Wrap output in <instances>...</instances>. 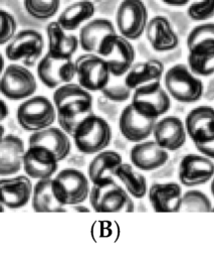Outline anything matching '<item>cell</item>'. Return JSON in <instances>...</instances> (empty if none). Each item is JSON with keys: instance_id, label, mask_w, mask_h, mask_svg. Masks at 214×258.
<instances>
[{"instance_id": "cell-1", "label": "cell", "mask_w": 214, "mask_h": 258, "mask_svg": "<svg viewBox=\"0 0 214 258\" xmlns=\"http://www.w3.org/2000/svg\"><path fill=\"white\" fill-rule=\"evenodd\" d=\"M56 120L69 136L76 126L92 112V97L79 84L67 83L57 87L53 93Z\"/></svg>"}, {"instance_id": "cell-2", "label": "cell", "mask_w": 214, "mask_h": 258, "mask_svg": "<svg viewBox=\"0 0 214 258\" xmlns=\"http://www.w3.org/2000/svg\"><path fill=\"white\" fill-rule=\"evenodd\" d=\"M188 67L196 76L214 74V23L195 26L187 37Z\"/></svg>"}, {"instance_id": "cell-3", "label": "cell", "mask_w": 214, "mask_h": 258, "mask_svg": "<svg viewBox=\"0 0 214 258\" xmlns=\"http://www.w3.org/2000/svg\"><path fill=\"white\" fill-rule=\"evenodd\" d=\"M75 147L84 154H93L105 149L113 137L110 124L94 113L86 116L71 135Z\"/></svg>"}, {"instance_id": "cell-4", "label": "cell", "mask_w": 214, "mask_h": 258, "mask_svg": "<svg viewBox=\"0 0 214 258\" xmlns=\"http://www.w3.org/2000/svg\"><path fill=\"white\" fill-rule=\"evenodd\" d=\"M91 209L96 213H131L135 210L132 197L115 178L92 184L88 194Z\"/></svg>"}, {"instance_id": "cell-5", "label": "cell", "mask_w": 214, "mask_h": 258, "mask_svg": "<svg viewBox=\"0 0 214 258\" xmlns=\"http://www.w3.org/2000/svg\"><path fill=\"white\" fill-rule=\"evenodd\" d=\"M164 85L169 96L181 103L199 101L204 91L202 81L184 63L174 64L165 73Z\"/></svg>"}, {"instance_id": "cell-6", "label": "cell", "mask_w": 214, "mask_h": 258, "mask_svg": "<svg viewBox=\"0 0 214 258\" xmlns=\"http://www.w3.org/2000/svg\"><path fill=\"white\" fill-rule=\"evenodd\" d=\"M96 53L105 60L114 77L126 75L136 57V50L131 40L117 31L102 38Z\"/></svg>"}, {"instance_id": "cell-7", "label": "cell", "mask_w": 214, "mask_h": 258, "mask_svg": "<svg viewBox=\"0 0 214 258\" xmlns=\"http://www.w3.org/2000/svg\"><path fill=\"white\" fill-rule=\"evenodd\" d=\"M56 200L62 206H74L83 203L90 190L89 179L80 170L64 168L51 178Z\"/></svg>"}, {"instance_id": "cell-8", "label": "cell", "mask_w": 214, "mask_h": 258, "mask_svg": "<svg viewBox=\"0 0 214 258\" xmlns=\"http://www.w3.org/2000/svg\"><path fill=\"white\" fill-rule=\"evenodd\" d=\"M18 124L26 131L35 132L51 126L56 120L53 102L44 96H31L17 108Z\"/></svg>"}, {"instance_id": "cell-9", "label": "cell", "mask_w": 214, "mask_h": 258, "mask_svg": "<svg viewBox=\"0 0 214 258\" xmlns=\"http://www.w3.org/2000/svg\"><path fill=\"white\" fill-rule=\"evenodd\" d=\"M131 104L141 115L158 120L171 108V99L161 82L150 83L133 90Z\"/></svg>"}, {"instance_id": "cell-10", "label": "cell", "mask_w": 214, "mask_h": 258, "mask_svg": "<svg viewBox=\"0 0 214 258\" xmlns=\"http://www.w3.org/2000/svg\"><path fill=\"white\" fill-rule=\"evenodd\" d=\"M44 38L35 29H22L6 44L5 55L11 61H20L25 67L34 66L42 56Z\"/></svg>"}, {"instance_id": "cell-11", "label": "cell", "mask_w": 214, "mask_h": 258, "mask_svg": "<svg viewBox=\"0 0 214 258\" xmlns=\"http://www.w3.org/2000/svg\"><path fill=\"white\" fill-rule=\"evenodd\" d=\"M36 89L37 82L34 75L23 64H8L0 76V93L9 100L27 99Z\"/></svg>"}, {"instance_id": "cell-12", "label": "cell", "mask_w": 214, "mask_h": 258, "mask_svg": "<svg viewBox=\"0 0 214 258\" xmlns=\"http://www.w3.org/2000/svg\"><path fill=\"white\" fill-rule=\"evenodd\" d=\"M74 63L78 84L83 89L96 92L109 85L112 76L109 66L97 53H83L74 60Z\"/></svg>"}, {"instance_id": "cell-13", "label": "cell", "mask_w": 214, "mask_h": 258, "mask_svg": "<svg viewBox=\"0 0 214 258\" xmlns=\"http://www.w3.org/2000/svg\"><path fill=\"white\" fill-rule=\"evenodd\" d=\"M149 21L148 9L142 0H123L116 13V25L123 36L130 40L140 38Z\"/></svg>"}, {"instance_id": "cell-14", "label": "cell", "mask_w": 214, "mask_h": 258, "mask_svg": "<svg viewBox=\"0 0 214 258\" xmlns=\"http://www.w3.org/2000/svg\"><path fill=\"white\" fill-rule=\"evenodd\" d=\"M37 77L49 89L70 83L76 76L72 57H58L46 52L37 63Z\"/></svg>"}, {"instance_id": "cell-15", "label": "cell", "mask_w": 214, "mask_h": 258, "mask_svg": "<svg viewBox=\"0 0 214 258\" xmlns=\"http://www.w3.org/2000/svg\"><path fill=\"white\" fill-rule=\"evenodd\" d=\"M214 176V162L203 154L189 153L179 164L178 177L185 186H197L208 182Z\"/></svg>"}, {"instance_id": "cell-16", "label": "cell", "mask_w": 214, "mask_h": 258, "mask_svg": "<svg viewBox=\"0 0 214 258\" xmlns=\"http://www.w3.org/2000/svg\"><path fill=\"white\" fill-rule=\"evenodd\" d=\"M185 128L194 145L207 144L214 141V108L199 106L186 116Z\"/></svg>"}, {"instance_id": "cell-17", "label": "cell", "mask_w": 214, "mask_h": 258, "mask_svg": "<svg viewBox=\"0 0 214 258\" xmlns=\"http://www.w3.org/2000/svg\"><path fill=\"white\" fill-rule=\"evenodd\" d=\"M22 167L31 178H50L56 172L58 160L52 152L40 145H28L23 157Z\"/></svg>"}, {"instance_id": "cell-18", "label": "cell", "mask_w": 214, "mask_h": 258, "mask_svg": "<svg viewBox=\"0 0 214 258\" xmlns=\"http://www.w3.org/2000/svg\"><path fill=\"white\" fill-rule=\"evenodd\" d=\"M152 134L154 140L167 151L180 149L187 139L185 124L176 116H166L158 119Z\"/></svg>"}, {"instance_id": "cell-19", "label": "cell", "mask_w": 214, "mask_h": 258, "mask_svg": "<svg viewBox=\"0 0 214 258\" xmlns=\"http://www.w3.org/2000/svg\"><path fill=\"white\" fill-rule=\"evenodd\" d=\"M156 121L155 119L141 115L135 110L132 104H129L121 112L119 128L127 140L137 143L146 140L152 135Z\"/></svg>"}, {"instance_id": "cell-20", "label": "cell", "mask_w": 214, "mask_h": 258, "mask_svg": "<svg viewBox=\"0 0 214 258\" xmlns=\"http://www.w3.org/2000/svg\"><path fill=\"white\" fill-rule=\"evenodd\" d=\"M33 185L28 175H17L0 179V201L5 208L16 210L31 200Z\"/></svg>"}, {"instance_id": "cell-21", "label": "cell", "mask_w": 214, "mask_h": 258, "mask_svg": "<svg viewBox=\"0 0 214 258\" xmlns=\"http://www.w3.org/2000/svg\"><path fill=\"white\" fill-rule=\"evenodd\" d=\"M153 210L157 213L180 212L183 191L177 182H155L148 189Z\"/></svg>"}, {"instance_id": "cell-22", "label": "cell", "mask_w": 214, "mask_h": 258, "mask_svg": "<svg viewBox=\"0 0 214 258\" xmlns=\"http://www.w3.org/2000/svg\"><path fill=\"white\" fill-rule=\"evenodd\" d=\"M169 151L161 147L155 140L137 142L130 151L132 164L145 171L155 170L163 166L169 159Z\"/></svg>"}, {"instance_id": "cell-23", "label": "cell", "mask_w": 214, "mask_h": 258, "mask_svg": "<svg viewBox=\"0 0 214 258\" xmlns=\"http://www.w3.org/2000/svg\"><path fill=\"white\" fill-rule=\"evenodd\" d=\"M151 47L159 52L170 51L179 45V37L169 19L157 15L148 21L145 29Z\"/></svg>"}, {"instance_id": "cell-24", "label": "cell", "mask_w": 214, "mask_h": 258, "mask_svg": "<svg viewBox=\"0 0 214 258\" xmlns=\"http://www.w3.org/2000/svg\"><path fill=\"white\" fill-rule=\"evenodd\" d=\"M28 145H40L54 154L59 161L65 159L71 150L69 135L61 128L49 126L32 132L28 139Z\"/></svg>"}, {"instance_id": "cell-25", "label": "cell", "mask_w": 214, "mask_h": 258, "mask_svg": "<svg viewBox=\"0 0 214 258\" xmlns=\"http://www.w3.org/2000/svg\"><path fill=\"white\" fill-rule=\"evenodd\" d=\"M24 142L13 134L0 138V175L9 176L17 173L23 164Z\"/></svg>"}, {"instance_id": "cell-26", "label": "cell", "mask_w": 214, "mask_h": 258, "mask_svg": "<svg viewBox=\"0 0 214 258\" xmlns=\"http://www.w3.org/2000/svg\"><path fill=\"white\" fill-rule=\"evenodd\" d=\"M47 52L58 57H72L79 46L78 37L67 34L57 21H51L46 27Z\"/></svg>"}, {"instance_id": "cell-27", "label": "cell", "mask_w": 214, "mask_h": 258, "mask_svg": "<svg viewBox=\"0 0 214 258\" xmlns=\"http://www.w3.org/2000/svg\"><path fill=\"white\" fill-rule=\"evenodd\" d=\"M123 162L121 154L114 150H101L95 153L87 167V177L92 184L114 179L116 168Z\"/></svg>"}, {"instance_id": "cell-28", "label": "cell", "mask_w": 214, "mask_h": 258, "mask_svg": "<svg viewBox=\"0 0 214 258\" xmlns=\"http://www.w3.org/2000/svg\"><path fill=\"white\" fill-rule=\"evenodd\" d=\"M164 74V64L159 59H148L133 63L126 73L125 84L132 91L150 83L161 82Z\"/></svg>"}, {"instance_id": "cell-29", "label": "cell", "mask_w": 214, "mask_h": 258, "mask_svg": "<svg viewBox=\"0 0 214 258\" xmlns=\"http://www.w3.org/2000/svg\"><path fill=\"white\" fill-rule=\"evenodd\" d=\"M116 31L113 22L106 18H94L89 20L80 27L78 34L79 46L85 52L96 53L102 38Z\"/></svg>"}, {"instance_id": "cell-30", "label": "cell", "mask_w": 214, "mask_h": 258, "mask_svg": "<svg viewBox=\"0 0 214 258\" xmlns=\"http://www.w3.org/2000/svg\"><path fill=\"white\" fill-rule=\"evenodd\" d=\"M95 12L94 4L89 0H79L68 5L57 18L58 24L66 31H73L88 21Z\"/></svg>"}, {"instance_id": "cell-31", "label": "cell", "mask_w": 214, "mask_h": 258, "mask_svg": "<svg viewBox=\"0 0 214 258\" xmlns=\"http://www.w3.org/2000/svg\"><path fill=\"white\" fill-rule=\"evenodd\" d=\"M51 178L37 179L33 185L31 195V205L34 212L37 213H52V212H65V207L62 206L55 198Z\"/></svg>"}, {"instance_id": "cell-32", "label": "cell", "mask_w": 214, "mask_h": 258, "mask_svg": "<svg viewBox=\"0 0 214 258\" xmlns=\"http://www.w3.org/2000/svg\"><path fill=\"white\" fill-rule=\"evenodd\" d=\"M117 177L128 194L135 199H142L148 191L147 179L133 164L122 162L115 170Z\"/></svg>"}, {"instance_id": "cell-33", "label": "cell", "mask_w": 214, "mask_h": 258, "mask_svg": "<svg viewBox=\"0 0 214 258\" xmlns=\"http://www.w3.org/2000/svg\"><path fill=\"white\" fill-rule=\"evenodd\" d=\"M26 12L38 20H47L53 17L60 7V0H24Z\"/></svg>"}, {"instance_id": "cell-34", "label": "cell", "mask_w": 214, "mask_h": 258, "mask_svg": "<svg viewBox=\"0 0 214 258\" xmlns=\"http://www.w3.org/2000/svg\"><path fill=\"white\" fill-rule=\"evenodd\" d=\"M212 204L209 198L197 189L187 190L183 194L181 210L185 212H211Z\"/></svg>"}, {"instance_id": "cell-35", "label": "cell", "mask_w": 214, "mask_h": 258, "mask_svg": "<svg viewBox=\"0 0 214 258\" xmlns=\"http://www.w3.org/2000/svg\"><path fill=\"white\" fill-rule=\"evenodd\" d=\"M188 16L194 21H203L214 16V0H200L189 5Z\"/></svg>"}, {"instance_id": "cell-36", "label": "cell", "mask_w": 214, "mask_h": 258, "mask_svg": "<svg viewBox=\"0 0 214 258\" xmlns=\"http://www.w3.org/2000/svg\"><path fill=\"white\" fill-rule=\"evenodd\" d=\"M16 29L15 17L10 12L0 9V45L7 44L15 35Z\"/></svg>"}, {"instance_id": "cell-37", "label": "cell", "mask_w": 214, "mask_h": 258, "mask_svg": "<svg viewBox=\"0 0 214 258\" xmlns=\"http://www.w3.org/2000/svg\"><path fill=\"white\" fill-rule=\"evenodd\" d=\"M100 92L108 100L118 103L125 102L132 96V90L129 87H127L125 83L123 85H108Z\"/></svg>"}, {"instance_id": "cell-38", "label": "cell", "mask_w": 214, "mask_h": 258, "mask_svg": "<svg viewBox=\"0 0 214 258\" xmlns=\"http://www.w3.org/2000/svg\"><path fill=\"white\" fill-rule=\"evenodd\" d=\"M195 147L201 154H203L211 159H214V141L211 143H207V144L195 145Z\"/></svg>"}, {"instance_id": "cell-39", "label": "cell", "mask_w": 214, "mask_h": 258, "mask_svg": "<svg viewBox=\"0 0 214 258\" xmlns=\"http://www.w3.org/2000/svg\"><path fill=\"white\" fill-rule=\"evenodd\" d=\"M8 114H9L8 106L2 99H0V124L2 121H4L7 118Z\"/></svg>"}, {"instance_id": "cell-40", "label": "cell", "mask_w": 214, "mask_h": 258, "mask_svg": "<svg viewBox=\"0 0 214 258\" xmlns=\"http://www.w3.org/2000/svg\"><path fill=\"white\" fill-rule=\"evenodd\" d=\"M161 1H163L165 4H167L169 6L181 7V6H185L186 4H188L190 0H161Z\"/></svg>"}, {"instance_id": "cell-41", "label": "cell", "mask_w": 214, "mask_h": 258, "mask_svg": "<svg viewBox=\"0 0 214 258\" xmlns=\"http://www.w3.org/2000/svg\"><path fill=\"white\" fill-rule=\"evenodd\" d=\"M4 69H5V63H4V57H3V55H2L1 53H0V76H1V74L3 73Z\"/></svg>"}, {"instance_id": "cell-42", "label": "cell", "mask_w": 214, "mask_h": 258, "mask_svg": "<svg viewBox=\"0 0 214 258\" xmlns=\"http://www.w3.org/2000/svg\"><path fill=\"white\" fill-rule=\"evenodd\" d=\"M72 207H74V209H76V211H79V212H88V209L85 207H79L78 205H74Z\"/></svg>"}, {"instance_id": "cell-43", "label": "cell", "mask_w": 214, "mask_h": 258, "mask_svg": "<svg viewBox=\"0 0 214 258\" xmlns=\"http://www.w3.org/2000/svg\"><path fill=\"white\" fill-rule=\"evenodd\" d=\"M5 135V129L2 124H0V138H2Z\"/></svg>"}, {"instance_id": "cell-44", "label": "cell", "mask_w": 214, "mask_h": 258, "mask_svg": "<svg viewBox=\"0 0 214 258\" xmlns=\"http://www.w3.org/2000/svg\"><path fill=\"white\" fill-rule=\"evenodd\" d=\"M210 190H211L212 196L214 197V176L212 177V181H211V185H210Z\"/></svg>"}, {"instance_id": "cell-45", "label": "cell", "mask_w": 214, "mask_h": 258, "mask_svg": "<svg viewBox=\"0 0 214 258\" xmlns=\"http://www.w3.org/2000/svg\"><path fill=\"white\" fill-rule=\"evenodd\" d=\"M5 211V207H4V205L1 203V201H0V213H2V212H4Z\"/></svg>"}, {"instance_id": "cell-46", "label": "cell", "mask_w": 214, "mask_h": 258, "mask_svg": "<svg viewBox=\"0 0 214 258\" xmlns=\"http://www.w3.org/2000/svg\"><path fill=\"white\" fill-rule=\"evenodd\" d=\"M211 212H214V208H212V210H211Z\"/></svg>"}]
</instances>
